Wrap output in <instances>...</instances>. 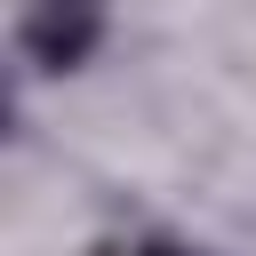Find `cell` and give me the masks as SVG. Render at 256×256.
I'll use <instances>...</instances> for the list:
<instances>
[{"label": "cell", "mask_w": 256, "mask_h": 256, "mask_svg": "<svg viewBox=\"0 0 256 256\" xmlns=\"http://www.w3.org/2000/svg\"><path fill=\"white\" fill-rule=\"evenodd\" d=\"M112 40V0H16L8 48L24 80H80Z\"/></svg>", "instance_id": "cell-1"}, {"label": "cell", "mask_w": 256, "mask_h": 256, "mask_svg": "<svg viewBox=\"0 0 256 256\" xmlns=\"http://www.w3.org/2000/svg\"><path fill=\"white\" fill-rule=\"evenodd\" d=\"M96 256H216L200 232H176V224H152V216H136V224H120V232H104L96 240Z\"/></svg>", "instance_id": "cell-2"}]
</instances>
